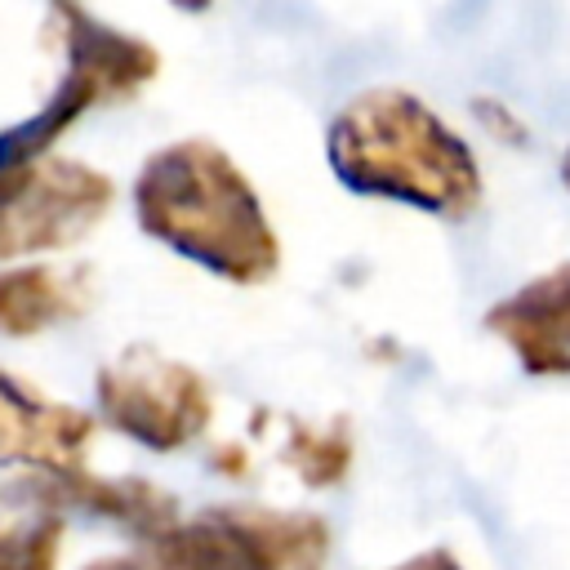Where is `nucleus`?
Masks as SVG:
<instances>
[{"instance_id":"obj_8","label":"nucleus","mask_w":570,"mask_h":570,"mask_svg":"<svg viewBox=\"0 0 570 570\" xmlns=\"http://www.w3.org/2000/svg\"><path fill=\"white\" fill-rule=\"evenodd\" d=\"M98 414L45 396L36 383L0 365V468L49 472L89 459Z\"/></svg>"},{"instance_id":"obj_1","label":"nucleus","mask_w":570,"mask_h":570,"mask_svg":"<svg viewBox=\"0 0 570 570\" xmlns=\"http://www.w3.org/2000/svg\"><path fill=\"white\" fill-rule=\"evenodd\" d=\"M129 209L147 240L227 285L249 289L281 272V236L263 196L209 138L156 147L129 183Z\"/></svg>"},{"instance_id":"obj_16","label":"nucleus","mask_w":570,"mask_h":570,"mask_svg":"<svg viewBox=\"0 0 570 570\" xmlns=\"http://www.w3.org/2000/svg\"><path fill=\"white\" fill-rule=\"evenodd\" d=\"M561 183H566V191H570V147L561 151Z\"/></svg>"},{"instance_id":"obj_7","label":"nucleus","mask_w":570,"mask_h":570,"mask_svg":"<svg viewBox=\"0 0 570 570\" xmlns=\"http://www.w3.org/2000/svg\"><path fill=\"white\" fill-rule=\"evenodd\" d=\"M9 499L31 508V512H53V517H94L107 525L129 530L138 543L156 539L174 517L178 499L147 476H102L89 463L71 468H49V472H18L9 481Z\"/></svg>"},{"instance_id":"obj_9","label":"nucleus","mask_w":570,"mask_h":570,"mask_svg":"<svg viewBox=\"0 0 570 570\" xmlns=\"http://www.w3.org/2000/svg\"><path fill=\"white\" fill-rule=\"evenodd\" d=\"M512 361L534 379H570V263H557L481 316Z\"/></svg>"},{"instance_id":"obj_11","label":"nucleus","mask_w":570,"mask_h":570,"mask_svg":"<svg viewBox=\"0 0 570 570\" xmlns=\"http://www.w3.org/2000/svg\"><path fill=\"white\" fill-rule=\"evenodd\" d=\"M281 463L303 476V485L312 490H334L343 485L347 468H352V432L343 419H325V423H285L281 436Z\"/></svg>"},{"instance_id":"obj_5","label":"nucleus","mask_w":570,"mask_h":570,"mask_svg":"<svg viewBox=\"0 0 570 570\" xmlns=\"http://www.w3.org/2000/svg\"><path fill=\"white\" fill-rule=\"evenodd\" d=\"M94 414L151 454H178L205 436L214 396L200 370L165 356L151 343H134L98 370Z\"/></svg>"},{"instance_id":"obj_4","label":"nucleus","mask_w":570,"mask_h":570,"mask_svg":"<svg viewBox=\"0 0 570 570\" xmlns=\"http://www.w3.org/2000/svg\"><path fill=\"white\" fill-rule=\"evenodd\" d=\"M165 570H325L334 534L316 512L214 503L142 543Z\"/></svg>"},{"instance_id":"obj_13","label":"nucleus","mask_w":570,"mask_h":570,"mask_svg":"<svg viewBox=\"0 0 570 570\" xmlns=\"http://www.w3.org/2000/svg\"><path fill=\"white\" fill-rule=\"evenodd\" d=\"M387 570H463V561L450 548H423V552H414V557H405Z\"/></svg>"},{"instance_id":"obj_15","label":"nucleus","mask_w":570,"mask_h":570,"mask_svg":"<svg viewBox=\"0 0 570 570\" xmlns=\"http://www.w3.org/2000/svg\"><path fill=\"white\" fill-rule=\"evenodd\" d=\"M174 9H183V13H205V9H214V0H169Z\"/></svg>"},{"instance_id":"obj_6","label":"nucleus","mask_w":570,"mask_h":570,"mask_svg":"<svg viewBox=\"0 0 570 570\" xmlns=\"http://www.w3.org/2000/svg\"><path fill=\"white\" fill-rule=\"evenodd\" d=\"M116 205V178L76 156H40L0 178V263L62 254Z\"/></svg>"},{"instance_id":"obj_12","label":"nucleus","mask_w":570,"mask_h":570,"mask_svg":"<svg viewBox=\"0 0 570 570\" xmlns=\"http://www.w3.org/2000/svg\"><path fill=\"white\" fill-rule=\"evenodd\" d=\"M67 517L31 512L27 521L0 525V570H58Z\"/></svg>"},{"instance_id":"obj_3","label":"nucleus","mask_w":570,"mask_h":570,"mask_svg":"<svg viewBox=\"0 0 570 570\" xmlns=\"http://www.w3.org/2000/svg\"><path fill=\"white\" fill-rule=\"evenodd\" d=\"M53 27H58V49H62V76L31 116L0 129V178L49 156L58 138L71 134L85 111L125 102L160 76V49L151 40L125 27H111L107 18L71 0H58Z\"/></svg>"},{"instance_id":"obj_2","label":"nucleus","mask_w":570,"mask_h":570,"mask_svg":"<svg viewBox=\"0 0 570 570\" xmlns=\"http://www.w3.org/2000/svg\"><path fill=\"white\" fill-rule=\"evenodd\" d=\"M330 174L365 200L459 223L481 209L485 174L468 138L410 89H361L325 129Z\"/></svg>"},{"instance_id":"obj_14","label":"nucleus","mask_w":570,"mask_h":570,"mask_svg":"<svg viewBox=\"0 0 570 570\" xmlns=\"http://www.w3.org/2000/svg\"><path fill=\"white\" fill-rule=\"evenodd\" d=\"M85 570H165V566L142 548V552H111V557H98V561H89Z\"/></svg>"},{"instance_id":"obj_10","label":"nucleus","mask_w":570,"mask_h":570,"mask_svg":"<svg viewBox=\"0 0 570 570\" xmlns=\"http://www.w3.org/2000/svg\"><path fill=\"white\" fill-rule=\"evenodd\" d=\"M94 307V285L85 272L53 267L45 258H22L0 267V334L4 338H40L49 330L71 325Z\"/></svg>"}]
</instances>
